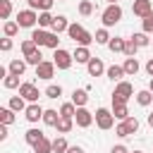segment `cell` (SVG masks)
<instances>
[{"instance_id": "55", "label": "cell", "mask_w": 153, "mask_h": 153, "mask_svg": "<svg viewBox=\"0 0 153 153\" xmlns=\"http://www.w3.org/2000/svg\"><path fill=\"white\" fill-rule=\"evenodd\" d=\"M60 2H65V0H60Z\"/></svg>"}, {"instance_id": "34", "label": "cell", "mask_w": 153, "mask_h": 153, "mask_svg": "<svg viewBox=\"0 0 153 153\" xmlns=\"http://www.w3.org/2000/svg\"><path fill=\"white\" fill-rule=\"evenodd\" d=\"M122 122H124V127H127V131H129V136L139 131V120H136V117H131V115H129V117H127V120H122Z\"/></svg>"}, {"instance_id": "19", "label": "cell", "mask_w": 153, "mask_h": 153, "mask_svg": "<svg viewBox=\"0 0 153 153\" xmlns=\"http://www.w3.org/2000/svg\"><path fill=\"white\" fill-rule=\"evenodd\" d=\"M50 29H53L55 33H62V31H67V29H69V22H67V17H62V14H57Z\"/></svg>"}, {"instance_id": "35", "label": "cell", "mask_w": 153, "mask_h": 153, "mask_svg": "<svg viewBox=\"0 0 153 153\" xmlns=\"http://www.w3.org/2000/svg\"><path fill=\"white\" fill-rule=\"evenodd\" d=\"M79 14H81V17L93 14V2H91V0H81V2H79Z\"/></svg>"}, {"instance_id": "9", "label": "cell", "mask_w": 153, "mask_h": 153, "mask_svg": "<svg viewBox=\"0 0 153 153\" xmlns=\"http://www.w3.org/2000/svg\"><path fill=\"white\" fill-rule=\"evenodd\" d=\"M43 112H45V110H43L38 103H29V105H26V110H24V115H26V120H29L31 124H33V122H38V120H43Z\"/></svg>"}, {"instance_id": "7", "label": "cell", "mask_w": 153, "mask_h": 153, "mask_svg": "<svg viewBox=\"0 0 153 153\" xmlns=\"http://www.w3.org/2000/svg\"><path fill=\"white\" fill-rule=\"evenodd\" d=\"M93 112H88L86 108H76V115H74V122H76V127H81V129H86V127H91L93 124Z\"/></svg>"}, {"instance_id": "40", "label": "cell", "mask_w": 153, "mask_h": 153, "mask_svg": "<svg viewBox=\"0 0 153 153\" xmlns=\"http://www.w3.org/2000/svg\"><path fill=\"white\" fill-rule=\"evenodd\" d=\"M45 96H48V98H60V96H62V86H60V84H50V86L45 88Z\"/></svg>"}, {"instance_id": "45", "label": "cell", "mask_w": 153, "mask_h": 153, "mask_svg": "<svg viewBox=\"0 0 153 153\" xmlns=\"http://www.w3.org/2000/svg\"><path fill=\"white\" fill-rule=\"evenodd\" d=\"M0 50H2V53H7V50H12V38H10V36H5V38L0 41Z\"/></svg>"}, {"instance_id": "26", "label": "cell", "mask_w": 153, "mask_h": 153, "mask_svg": "<svg viewBox=\"0 0 153 153\" xmlns=\"http://www.w3.org/2000/svg\"><path fill=\"white\" fill-rule=\"evenodd\" d=\"M72 127H74V117H60V122H57V131L60 134H67V131H72Z\"/></svg>"}, {"instance_id": "39", "label": "cell", "mask_w": 153, "mask_h": 153, "mask_svg": "<svg viewBox=\"0 0 153 153\" xmlns=\"http://www.w3.org/2000/svg\"><path fill=\"white\" fill-rule=\"evenodd\" d=\"M2 31H5V36H17V31H19V24L17 22H5V26H2Z\"/></svg>"}, {"instance_id": "41", "label": "cell", "mask_w": 153, "mask_h": 153, "mask_svg": "<svg viewBox=\"0 0 153 153\" xmlns=\"http://www.w3.org/2000/svg\"><path fill=\"white\" fill-rule=\"evenodd\" d=\"M12 14V0H0V17L7 19Z\"/></svg>"}, {"instance_id": "32", "label": "cell", "mask_w": 153, "mask_h": 153, "mask_svg": "<svg viewBox=\"0 0 153 153\" xmlns=\"http://www.w3.org/2000/svg\"><path fill=\"white\" fill-rule=\"evenodd\" d=\"M93 38H96V43H100V45H108V43H110V33H108V29H105V26H103V29H98Z\"/></svg>"}, {"instance_id": "10", "label": "cell", "mask_w": 153, "mask_h": 153, "mask_svg": "<svg viewBox=\"0 0 153 153\" xmlns=\"http://www.w3.org/2000/svg\"><path fill=\"white\" fill-rule=\"evenodd\" d=\"M131 12L136 14V17H146V14H151L153 12V5H151V0H134V5H131Z\"/></svg>"}, {"instance_id": "18", "label": "cell", "mask_w": 153, "mask_h": 153, "mask_svg": "<svg viewBox=\"0 0 153 153\" xmlns=\"http://www.w3.org/2000/svg\"><path fill=\"white\" fill-rule=\"evenodd\" d=\"M112 115H115V120H127L129 117V108H127V103H112Z\"/></svg>"}, {"instance_id": "36", "label": "cell", "mask_w": 153, "mask_h": 153, "mask_svg": "<svg viewBox=\"0 0 153 153\" xmlns=\"http://www.w3.org/2000/svg\"><path fill=\"white\" fill-rule=\"evenodd\" d=\"M36 50H38V45H36L31 38H26V41L22 43V53H24V57H29V55H31V53H36Z\"/></svg>"}, {"instance_id": "3", "label": "cell", "mask_w": 153, "mask_h": 153, "mask_svg": "<svg viewBox=\"0 0 153 153\" xmlns=\"http://www.w3.org/2000/svg\"><path fill=\"white\" fill-rule=\"evenodd\" d=\"M134 96V86L129 81H117L115 91H112V103H127Z\"/></svg>"}, {"instance_id": "46", "label": "cell", "mask_w": 153, "mask_h": 153, "mask_svg": "<svg viewBox=\"0 0 153 153\" xmlns=\"http://www.w3.org/2000/svg\"><path fill=\"white\" fill-rule=\"evenodd\" d=\"M110 153H131V151H129L127 146H112V151H110Z\"/></svg>"}, {"instance_id": "4", "label": "cell", "mask_w": 153, "mask_h": 153, "mask_svg": "<svg viewBox=\"0 0 153 153\" xmlns=\"http://www.w3.org/2000/svg\"><path fill=\"white\" fill-rule=\"evenodd\" d=\"M96 124L105 131V129H112V124H115V115H112V110H108V108H98L96 110Z\"/></svg>"}, {"instance_id": "27", "label": "cell", "mask_w": 153, "mask_h": 153, "mask_svg": "<svg viewBox=\"0 0 153 153\" xmlns=\"http://www.w3.org/2000/svg\"><path fill=\"white\" fill-rule=\"evenodd\" d=\"M67 151H69V143H67L65 136L53 139V153H67Z\"/></svg>"}, {"instance_id": "16", "label": "cell", "mask_w": 153, "mask_h": 153, "mask_svg": "<svg viewBox=\"0 0 153 153\" xmlns=\"http://www.w3.org/2000/svg\"><path fill=\"white\" fill-rule=\"evenodd\" d=\"M105 74H108V79H112V81H122V76H127V72H124L122 65H112V67H108Z\"/></svg>"}, {"instance_id": "50", "label": "cell", "mask_w": 153, "mask_h": 153, "mask_svg": "<svg viewBox=\"0 0 153 153\" xmlns=\"http://www.w3.org/2000/svg\"><path fill=\"white\" fill-rule=\"evenodd\" d=\"M146 122H148V127H151V129H153V112H151V115H148V120H146Z\"/></svg>"}, {"instance_id": "37", "label": "cell", "mask_w": 153, "mask_h": 153, "mask_svg": "<svg viewBox=\"0 0 153 153\" xmlns=\"http://www.w3.org/2000/svg\"><path fill=\"white\" fill-rule=\"evenodd\" d=\"M2 84H5V88H19V86H22L17 74H7V76L2 79Z\"/></svg>"}, {"instance_id": "30", "label": "cell", "mask_w": 153, "mask_h": 153, "mask_svg": "<svg viewBox=\"0 0 153 153\" xmlns=\"http://www.w3.org/2000/svg\"><path fill=\"white\" fill-rule=\"evenodd\" d=\"M0 122L2 124H12L14 122V110L7 105V108H0Z\"/></svg>"}, {"instance_id": "20", "label": "cell", "mask_w": 153, "mask_h": 153, "mask_svg": "<svg viewBox=\"0 0 153 153\" xmlns=\"http://www.w3.org/2000/svg\"><path fill=\"white\" fill-rule=\"evenodd\" d=\"M7 69H10V74H17V76H22V74L26 72V60H12Z\"/></svg>"}, {"instance_id": "42", "label": "cell", "mask_w": 153, "mask_h": 153, "mask_svg": "<svg viewBox=\"0 0 153 153\" xmlns=\"http://www.w3.org/2000/svg\"><path fill=\"white\" fill-rule=\"evenodd\" d=\"M136 48H139V45L134 43V38H127V43H124V55H127V57H134V55H136Z\"/></svg>"}, {"instance_id": "31", "label": "cell", "mask_w": 153, "mask_h": 153, "mask_svg": "<svg viewBox=\"0 0 153 153\" xmlns=\"http://www.w3.org/2000/svg\"><path fill=\"white\" fill-rule=\"evenodd\" d=\"M124 43H127V38H110L108 48H110L112 53H124Z\"/></svg>"}, {"instance_id": "48", "label": "cell", "mask_w": 153, "mask_h": 153, "mask_svg": "<svg viewBox=\"0 0 153 153\" xmlns=\"http://www.w3.org/2000/svg\"><path fill=\"white\" fill-rule=\"evenodd\" d=\"M146 72H148V74H151V76H153V57H151V60H148V62H146Z\"/></svg>"}, {"instance_id": "38", "label": "cell", "mask_w": 153, "mask_h": 153, "mask_svg": "<svg viewBox=\"0 0 153 153\" xmlns=\"http://www.w3.org/2000/svg\"><path fill=\"white\" fill-rule=\"evenodd\" d=\"M60 115H62V117H74V115H76V105H74V103H62Z\"/></svg>"}, {"instance_id": "53", "label": "cell", "mask_w": 153, "mask_h": 153, "mask_svg": "<svg viewBox=\"0 0 153 153\" xmlns=\"http://www.w3.org/2000/svg\"><path fill=\"white\" fill-rule=\"evenodd\" d=\"M131 153H143V151H131Z\"/></svg>"}, {"instance_id": "49", "label": "cell", "mask_w": 153, "mask_h": 153, "mask_svg": "<svg viewBox=\"0 0 153 153\" xmlns=\"http://www.w3.org/2000/svg\"><path fill=\"white\" fill-rule=\"evenodd\" d=\"M67 153H84V148H81V146H69Z\"/></svg>"}, {"instance_id": "21", "label": "cell", "mask_w": 153, "mask_h": 153, "mask_svg": "<svg viewBox=\"0 0 153 153\" xmlns=\"http://www.w3.org/2000/svg\"><path fill=\"white\" fill-rule=\"evenodd\" d=\"M60 117H62V115H60L57 110H45V112H43V122H45L48 127H57Z\"/></svg>"}, {"instance_id": "28", "label": "cell", "mask_w": 153, "mask_h": 153, "mask_svg": "<svg viewBox=\"0 0 153 153\" xmlns=\"http://www.w3.org/2000/svg\"><path fill=\"white\" fill-rule=\"evenodd\" d=\"M31 10H41V12H48L53 7V0H26Z\"/></svg>"}, {"instance_id": "44", "label": "cell", "mask_w": 153, "mask_h": 153, "mask_svg": "<svg viewBox=\"0 0 153 153\" xmlns=\"http://www.w3.org/2000/svg\"><path fill=\"white\" fill-rule=\"evenodd\" d=\"M43 62V55H41V50H36V53H31L29 57H26V65H33V67H38Z\"/></svg>"}, {"instance_id": "13", "label": "cell", "mask_w": 153, "mask_h": 153, "mask_svg": "<svg viewBox=\"0 0 153 153\" xmlns=\"http://www.w3.org/2000/svg\"><path fill=\"white\" fill-rule=\"evenodd\" d=\"M72 103L76 108H84L88 103V88H74L72 91Z\"/></svg>"}, {"instance_id": "51", "label": "cell", "mask_w": 153, "mask_h": 153, "mask_svg": "<svg viewBox=\"0 0 153 153\" xmlns=\"http://www.w3.org/2000/svg\"><path fill=\"white\" fill-rule=\"evenodd\" d=\"M148 88H151V91H153V76H151V81H148Z\"/></svg>"}, {"instance_id": "1", "label": "cell", "mask_w": 153, "mask_h": 153, "mask_svg": "<svg viewBox=\"0 0 153 153\" xmlns=\"http://www.w3.org/2000/svg\"><path fill=\"white\" fill-rule=\"evenodd\" d=\"M67 33H69V38H72L74 43H79V45H86V48H88V45L96 41V38H93V36H91V33H88V31H86L81 24H69Z\"/></svg>"}, {"instance_id": "17", "label": "cell", "mask_w": 153, "mask_h": 153, "mask_svg": "<svg viewBox=\"0 0 153 153\" xmlns=\"http://www.w3.org/2000/svg\"><path fill=\"white\" fill-rule=\"evenodd\" d=\"M31 148H33V153H53V141H50L48 136H43V139L36 141Z\"/></svg>"}, {"instance_id": "15", "label": "cell", "mask_w": 153, "mask_h": 153, "mask_svg": "<svg viewBox=\"0 0 153 153\" xmlns=\"http://www.w3.org/2000/svg\"><path fill=\"white\" fill-rule=\"evenodd\" d=\"M72 55H74V62H79V65H88V60H91V53L86 45H79Z\"/></svg>"}, {"instance_id": "33", "label": "cell", "mask_w": 153, "mask_h": 153, "mask_svg": "<svg viewBox=\"0 0 153 153\" xmlns=\"http://www.w3.org/2000/svg\"><path fill=\"white\" fill-rule=\"evenodd\" d=\"M131 38H134V43H136L139 48H146V45H151V38H148V33H146V31H141V33H134Z\"/></svg>"}, {"instance_id": "8", "label": "cell", "mask_w": 153, "mask_h": 153, "mask_svg": "<svg viewBox=\"0 0 153 153\" xmlns=\"http://www.w3.org/2000/svg\"><path fill=\"white\" fill-rule=\"evenodd\" d=\"M19 96H24L29 103H38V96H41V93H38V88H36L31 81H24V84L19 86Z\"/></svg>"}, {"instance_id": "2", "label": "cell", "mask_w": 153, "mask_h": 153, "mask_svg": "<svg viewBox=\"0 0 153 153\" xmlns=\"http://www.w3.org/2000/svg\"><path fill=\"white\" fill-rule=\"evenodd\" d=\"M100 19H103V26L108 29V26H115L120 19H122V7L115 2V5H108L105 10H103V14H100Z\"/></svg>"}, {"instance_id": "47", "label": "cell", "mask_w": 153, "mask_h": 153, "mask_svg": "<svg viewBox=\"0 0 153 153\" xmlns=\"http://www.w3.org/2000/svg\"><path fill=\"white\" fill-rule=\"evenodd\" d=\"M7 127H10V124H0V141L7 139Z\"/></svg>"}, {"instance_id": "29", "label": "cell", "mask_w": 153, "mask_h": 153, "mask_svg": "<svg viewBox=\"0 0 153 153\" xmlns=\"http://www.w3.org/2000/svg\"><path fill=\"white\" fill-rule=\"evenodd\" d=\"M53 22H55V17L50 14V10L38 14V26H41V29H48V26H53Z\"/></svg>"}, {"instance_id": "12", "label": "cell", "mask_w": 153, "mask_h": 153, "mask_svg": "<svg viewBox=\"0 0 153 153\" xmlns=\"http://www.w3.org/2000/svg\"><path fill=\"white\" fill-rule=\"evenodd\" d=\"M86 69H88V74H91V76H100V74L105 72V65H103V60H100V57H91V60H88V65H86Z\"/></svg>"}, {"instance_id": "43", "label": "cell", "mask_w": 153, "mask_h": 153, "mask_svg": "<svg viewBox=\"0 0 153 153\" xmlns=\"http://www.w3.org/2000/svg\"><path fill=\"white\" fill-rule=\"evenodd\" d=\"M141 29H143L146 33H153V12H151V14H146V17L141 19Z\"/></svg>"}, {"instance_id": "23", "label": "cell", "mask_w": 153, "mask_h": 153, "mask_svg": "<svg viewBox=\"0 0 153 153\" xmlns=\"http://www.w3.org/2000/svg\"><path fill=\"white\" fill-rule=\"evenodd\" d=\"M122 67H124V72H127V76H134V74L139 72V60H136V57H127Z\"/></svg>"}, {"instance_id": "22", "label": "cell", "mask_w": 153, "mask_h": 153, "mask_svg": "<svg viewBox=\"0 0 153 153\" xmlns=\"http://www.w3.org/2000/svg\"><path fill=\"white\" fill-rule=\"evenodd\" d=\"M43 136H45V134H43L41 129H36V127H33V129H29V131L24 134V141H26L29 146H33V143H36V141H41Z\"/></svg>"}, {"instance_id": "11", "label": "cell", "mask_w": 153, "mask_h": 153, "mask_svg": "<svg viewBox=\"0 0 153 153\" xmlns=\"http://www.w3.org/2000/svg\"><path fill=\"white\" fill-rule=\"evenodd\" d=\"M53 74H55V62L43 60V62L36 67V76H38V79H53Z\"/></svg>"}, {"instance_id": "6", "label": "cell", "mask_w": 153, "mask_h": 153, "mask_svg": "<svg viewBox=\"0 0 153 153\" xmlns=\"http://www.w3.org/2000/svg\"><path fill=\"white\" fill-rule=\"evenodd\" d=\"M38 22V14H36V10H22L19 14H17V24L22 26V29H31L33 24Z\"/></svg>"}, {"instance_id": "24", "label": "cell", "mask_w": 153, "mask_h": 153, "mask_svg": "<svg viewBox=\"0 0 153 153\" xmlns=\"http://www.w3.org/2000/svg\"><path fill=\"white\" fill-rule=\"evenodd\" d=\"M151 100H153V91H151V88H143V91L136 93V103H139V105L146 108V105H151Z\"/></svg>"}, {"instance_id": "5", "label": "cell", "mask_w": 153, "mask_h": 153, "mask_svg": "<svg viewBox=\"0 0 153 153\" xmlns=\"http://www.w3.org/2000/svg\"><path fill=\"white\" fill-rule=\"evenodd\" d=\"M53 62H55V67H57V69H69V67H72V62H74V55H72V53H67L65 48H57V50H55V55H53Z\"/></svg>"}, {"instance_id": "52", "label": "cell", "mask_w": 153, "mask_h": 153, "mask_svg": "<svg viewBox=\"0 0 153 153\" xmlns=\"http://www.w3.org/2000/svg\"><path fill=\"white\" fill-rule=\"evenodd\" d=\"M105 2H108V5H115V2H117V0H105Z\"/></svg>"}, {"instance_id": "25", "label": "cell", "mask_w": 153, "mask_h": 153, "mask_svg": "<svg viewBox=\"0 0 153 153\" xmlns=\"http://www.w3.org/2000/svg\"><path fill=\"white\" fill-rule=\"evenodd\" d=\"M10 108H12L14 112L26 110V98H24V96H12V98H10Z\"/></svg>"}, {"instance_id": "14", "label": "cell", "mask_w": 153, "mask_h": 153, "mask_svg": "<svg viewBox=\"0 0 153 153\" xmlns=\"http://www.w3.org/2000/svg\"><path fill=\"white\" fill-rule=\"evenodd\" d=\"M48 38H50V31H45V29H33L31 31V41L41 48V45H48Z\"/></svg>"}, {"instance_id": "54", "label": "cell", "mask_w": 153, "mask_h": 153, "mask_svg": "<svg viewBox=\"0 0 153 153\" xmlns=\"http://www.w3.org/2000/svg\"><path fill=\"white\" fill-rule=\"evenodd\" d=\"M151 43H153V38H151Z\"/></svg>"}]
</instances>
